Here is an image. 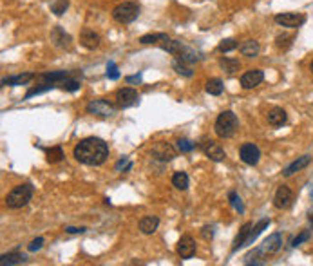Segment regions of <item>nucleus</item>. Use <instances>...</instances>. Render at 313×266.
Returning a JSON list of instances; mask_svg holds the SVG:
<instances>
[{
	"label": "nucleus",
	"mask_w": 313,
	"mask_h": 266,
	"mask_svg": "<svg viewBox=\"0 0 313 266\" xmlns=\"http://www.w3.org/2000/svg\"><path fill=\"white\" fill-rule=\"evenodd\" d=\"M74 160L78 163L89 166H98L103 165L109 158V145L100 138H85L80 143H76L73 150Z\"/></svg>",
	"instance_id": "nucleus-1"
},
{
	"label": "nucleus",
	"mask_w": 313,
	"mask_h": 266,
	"mask_svg": "<svg viewBox=\"0 0 313 266\" xmlns=\"http://www.w3.org/2000/svg\"><path fill=\"white\" fill-rule=\"evenodd\" d=\"M33 194H34V189L31 183H22L15 187V189L6 196V205L7 208H11V210H18V208H22L29 203V201L33 200Z\"/></svg>",
	"instance_id": "nucleus-2"
},
{
	"label": "nucleus",
	"mask_w": 313,
	"mask_h": 266,
	"mask_svg": "<svg viewBox=\"0 0 313 266\" xmlns=\"http://www.w3.org/2000/svg\"><path fill=\"white\" fill-rule=\"evenodd\" d=\"M239 129V120L232 111H223L216 120V125H214V131L219 138H232Z\"/></svg>",
	"instance_id": "nucleus-3"
},
{
	"label": "nucleus",
	"mask_w": 313,
	"mask_h": 266,
	"mask_svg": "<svg viewBox=\"0 0 313 266\" xmlns=\"http://www.w3.org/2000/svg\"><path fill=\"white\" fill-rule=\"evenodd\" d=\"M141 7L138 2H132V0H127V2H122L118 4L114 9H112V18L120 24H130L134 22L136 18L140 17Z\"/></svg>",
	"instance_id": "nucleus-4"
},
{
	"label": "nucleus",
	"mask_w": 313,
	"mask_h": 266,
	"mask_svg": "<svg viewBox=\"0 0 313 266\" xmlns=\"http://www.w3.org/2000/svg\"><path fill=\"white\" fill-rule=\"evenodd\" d=\"M116 111L118 105H114V103H111V101L107 100H93L87 105V112L98 118H111L116 114Z\"/></svg>",
	"instance_id": "nucleus-5"
},
{
	"label": "nucleus",
	"mask_w": 313,
	"mask_h": 266,
	"mask_svg": "<svg viewBox=\"0 0 313 266\" xmlns=\"http://www.w3.org/2000/svg\"><path fill=\"white\" fill-rule=\"evenodd\" d=\"M140 100L138 91L132 87H123L116 93V105L118 109H129V107L136 105Z\"/></svg>",
	"instance_id": "nucleus-6"
},
{
	"label": "nucleus",
	"mask_w": 313,
	"mask_h": 266,
	"mask_svg": "<svg viewBox=\"0 0 313 266\" xmlns=\"http://www.w3.org/2000/svg\"><path fill=\"white\" fill-rule=\"evenodd\" d=\"M239 158L243 163L253 166L257 165L259 160H261V150L255 143H243L239 149Z\"/></svg>",
	"instance_id": "nucleus-7"
},
{
	"label": "nucleus",
	"mask_w": 313,
	"mask_h": 266,
	"mask_svg": "<svg viewBox=\"0 0 313 266\" xmlns=\"http://www.w3.org/2000/svg\"><path fill=\"white\" fill-rule=\"evenodd\" d=\"M304 20H306V17L301 15V13H279V15H275V24L290 29H295L299 26H302Z\"/></svg>",
	"instance_id": "nucleus-8"
},
{
	"label": "nucleus",
	"mask_w": 313,
	"mask_h": 266,
	"mask_svg": "<svg viewBox=\"0 0 313 266\" xmlns=\"http://www.w3.org/2000/svg\"><path fill=\"white\" fill-rule=\"evenodd\" d=\"M291 203H293V192L290 190V187H286V185H281L277 192L274 196V205L275 208H279V210H286V208H290Z\"/></svg>",
	"instance_id": "nucleus-9"
},
{
	"label": "nucleus",
	"mask_w": 313,
	"mask_h": 266,
	"mask_svg": "<svg viewBox=\"0 0 313 266\" xmlns=\"http://www.w3.org/2000/svg\"><path fill=\"white\" fill-rule=\"evenodd\" d=\"M197 244L194 241L192 235H181V239L178 241V254L181 259H190L196 255Z\"/></svg>",
	"instance_id": "nucleus-10"
},
{
	"label": "nucleus",
	"mask_w": 313,
	"mask_h": 266,
	"mask_svg": "<svg viewBox=\"0 0 313 266\" xmlns=\"http://www.w3.org/2000/svg\"><path fill=\"white\" fill-rule=\"evenodd\" d=\"M201 150L212 161H223L224 158H226V154H224V149L218 143V141H214V139H203Z\"/></svg>",
	"instance_id": "nucleus-11"
},
{
	"label": "nucleus",
	"mask_w": 313,
	"mask_h": 266,
	"mask_svg": "<svg viewBox=\"0 0 313 266\" xmlns=\"http://www.w3.org/2000/svg\"><path fill=\"white\" fill-rule=\"evenodd\" d=\"M264 80V72L261 69H250L241 76V87L243 89H253L261 85Z\"/></svg>",
	"instance_id": "nucleus-12"
},
{
	"label": "nucleus",
	"mask_w": 313,
	"mask_h": 266,
	"mask_svg": "<svg viewBox=\"0 0 313 266\" xmlns=\"http://www.w3.org/2000/svg\"><path fill=\"white\" fill-rule=\"evenodd\" d=\"M281 246H282V235L279 232L268 235V239H264V243L261 244V250H263L264 255H272L275 252H279Z\"/></svg>",
	"instance_id": "nucleus-13"
},
{
	"label": "nucleus",
	"mask_w": 313,
	"mask_h": 266,
	"mask_svg": "<svg viewBox=\"0 0 313 266\" xmlns=\"http://www.w3.org/2000/svg\"><path fill=\"white\" fill-rule=\"evenodd\" d=\"M152 156L156 158V160H161V161H170L176 158V150H174L172 145L168 143H156L154 145V149H152Z\"/></svg>",
	"instance_id": "nucleus-14"
},
{
	"label": "nucleus",
	"mask_w": 313,
	"mask_h": 266,
	"mask_svg": "<svg viewBox=\"0 0 313 266\" xmlns=\"http://www.w3.org/2000/svg\"><path fill=\"white\" fill-rule=\"evenodd\" d=\"M80 44L84 45L85 49H96L100 45V34L94 33L93 29L85 28L80 34Z\"/></svg>",
	"instance_id": "nucleus-15"
},
{
	"label": "nucleus",
	"mask_w": 313,
	"mask_h": 266,
	"mask_svg": "<svg viewBox=\"0 0 313 266\" xmlns=\"http://www.w3.org/2000/svg\"><path fill=\"white\" fill-rule=\"evenodd\" d=\"M266 120L272 127H282L288 120V114H286L284 109H281V107H274V109H270L268 114H266Z\"/></svg>",
	"instance_id": "nucleus-16"
},
{
	"label": "nucleus",
	"mask_w": 313,
	"mask_h": 266,
	"mask_svg": "<svg viewBox=\"0 0 313 266\" xmlns=\"http://www.w3.org/2000/svg\"><path fill=\"white\" fill-rule=\"evenodd\" d=\"M51 40L55 42L56 47H62V49H69L71 47V36H69L60 26H56L53 29V33H51Z\"/></svg>",
	"instance_id": "nucleus-17"
},
{
	"label": "nucleus",
	"mask_w": 313,
	"mask_h": 266,
	"mask_svg": "<svg viewBox=\"0 0 313 266\" xmlns=\"http://www.w3.org/2000/svg\"><path fill=\"white\" fill-rule=\"evenodd\" d=\"M252 223H245L243 227H241L239 233L235 235L234 239V244H232V254H235L239 248H243V246H246V241H248V235H250V230H252Z\"/></svg>",
	"instance_id": "nucleus-18"
},
{
	"label": "nucleus",
	"mask_w": 313,
	"mask_h": 266,
	"mask_svg": "<svg viewBox=\"0 0 313 266\" xmlns=\"http://www.w3.org/2000/svg\"><path fill=\"white\" fill-rule=\"evenodd\" d=\"M310 163H312V156H302V158H297L293 163H290V165L286 166L284 170H282V174H284L286 177H290V176H293L295 172L306 168Z\"/></svg>",
	"instance_id": "nucleus-19"
},
{
	"label": "nucleus",
	"mask_w": 313,
	"mask_h": 266,
	"mask_svg": "<svg viewBox=\"0 0 313 266\" xmlns=\"http://www.w3.org/2000/svg\"><path fill=\"white\" fill-rule=\"evenodd\" d=\"M28 263V257L20 252H9V254H4L0 257V265L2 266H13V265H24Z\"/></svg>",
	"instance_id": "nucleus-20"
},
{
	"label": "nucleus",
	"mask_w": 313,
	"mask_h": 266,
	"mask_svg": "<svg viewBox=\"0 0 313 266\" xmlns=\"http://www.w3.org/2000/svg\"><path fill=\"white\" fill-rule=\"evenodd\" d=\"M159 227V219L156 216H145L143 219L140 221V230L141 233H145V235H151L154 233Z\"/></svg>",
	"instance_id": "nucleus-21"
},
{
	"label": "nucleus",
	"mask_w": 313,
	"mask_h": 266,
	"mask_svg": "<svg viewBox=\"0 0 313 266\" xmlns=\"http://www.w3.org/2000/svg\"><path fill=\"white\" fill-rule=\"evenodd\" d=\"M239 51L243 56L255 58V56L259 55V51H261V45H259V42H255V40H245V42L239 45Z\"/></svg>",
	"instance_id": "nucleus-22"
},
{
	"label": "nucleus",
	"mask_w": 313,
	"mask_h": 266,
	"mask_svg": "<svg viewBox=\"0 0 313 266\" xmlns=\"http://www.w3.org/2000/svg\"><path fill=\"white\" fill-rule=\"evenodd\" d=\"M34 78L33 72H24V74H17V76H9L2 80V85H26Z\"/></svg>",
	"instance_id": "nucleus-23"
},
{
	"label": "nucleus",
	"mask_w": 313,
	"mask_h": 266,
	"mask_svg": "<svg viewBox=\"0 0 313 266\" xmlns=\"http://www.w3.org/2000/svg\"><path fill=\"white\" fill-rule=\"evenodd\" d=\"M71 74H73V72H69V71H55V72H44V74H40V78H42L44 82L58 83V85H60V82H63V80L69 78Z\"/></svg>",
	"instance_id": "nucleus-24"
},
{
	"label": "nucleus",
	"mask_w": 313,
	"mask_h": 266,
	"mask_svg": "<svg viewBox=\"0 0 313 266\" xmlns=\"http://www.w3.org/2000/svg\"><path fill=\"white\" fill-rule=\"evenodd\" d=\"M176 58H178V60H181V62H185V64H196L197 60H199V58H201V56L197 55L196 51L194 49H190V47H185L183 45V49L179 51V55H176Z\"/></svg>",
	"instance_id": "nucleus-25"
},
{
	"label": "nucleus",
	"mask_w": 313,
	"mask_h": 266,
	"mask_svg": "<svg viewBox=\"0 0 313 266\" xmlns=\"http://www.w3.org/2000/svg\"><path fill=\"white\" fill-rule=\"evenodd\" d=\"M219 66H221L223 71L228 72V74H234V72H237L241 69V62L237 60V58H228V56H224V58L219 60Z\"/></svg>",
	"instance_id": "nucleus-26"
},
{
	"label": "nucleus",
	"mask_w": 313,
	"mask_h": 266,
	"mask_svg": "<svg viewBox=\"0 0 313 266\" xmlns=\"http://www.w3.org/2000/svg\"><path fill=\"white\" fill-rule=\"evenodd\" d=\"M268 225H270V219H266V217H264V219H261V221L255 225V227H252V230H250V235H248V241H246V246H248V244H253V241H255V239L261 235V232H263V230L268 227Z\"/></svg>",
	"instance_id": "nucleus-27"
},
{
	"label": "nucleus",
	"mask_w": 313,
	"mask_h": 266,
	"mask_svg": "<svg viewBox=\"0 0 313 266\" xmlns=\"http://www.w3.org/2000/svg\"><path fill=\"white\" fill-rule=\"evenodd\" d=\"M172 185L178 190H187L190 185V179L187 176V172H174L172 176Z\"/></svg>",
	"instance_id": "nucleus-28"
},
{
	"label": "nucleus",
	"mask_w": 313,
	"mask_h": 266,
	"mask_svg": "<svg viewBox=\"0 0 313 266\" xmlns=\"http://www.w3.org/2000/svg\"><path fill=\"white\" fill-rule=\"evenodd\" d=\"M168 36L165 33H151V34H143L140 38V44L143 45H151V44H161V42H167Z\"/></svg>",
	"instance_id": "nucleus-29"
},
{
	"label": "nucleus",
	"mask_w": 313,
	"mask_h": 266,
	"mask_svg": "<svg viewBox=\"0 0 313 266\" xmlns=\"http://www.w3.org/2000/svg\"><path fill=\"white\" fill-rule=\"evenodd\" d=\"M205 89H207V93L208 95H212V96H219L221 93H223V80H219V78H210L207 82V85H205Z\"/></svg>",
	"instance_id": "nucleus-30"
},
{
	"label": "nucleus",
	"mask_w": 313,
	"mask_h": 266,
	"mask_svg": "<svg viewBox=\"0 0 313 266\" xmlns=\"http://www.w3.org/2000/svg\"><path fill=\"white\" fill-rule=\"evenodd\" d=\"M172 67H174V71L178 72V74H181V76H187V78H190L192 74H194V69H192L190 64H185V62L178 60V58H174L172 62Z\"/></svg>",
	"instance_id": "nucleus-31"
},
{
	"label": "nucleus",
	"mask_w": 313,
	"mask_h": 266,
	"mask_svg": "<svg viewBox=\"0 0 313 266\" xmlns=\"http://www.w3.org/2000/svg\"><path fill=\"white\" fill-rule=\"evenodd\" d=\"M264 254L263 250H261V246L255 250H252V252H248V254L245 255V265H263Z\"/></svg>",
	"instance_id": "nucleus-32"
},
{
	"label": "nucleus",
	"mask_w": 313,
	"mask_h": 266,
	"mask_svg": "<svg viewBox=\"0 0 313 266\" xmlns=\"http://www.w3.org/2000/svg\"><path fill=\"white\" fill-rule=\"evenodd\" d=\"M60 87L63 89V91L74 93V91H78V89L82 87V82H80L78 78H76V74H71V76L65 78L63 82H60Z\"/></svg>",
	"instance_id": "nucleus-33"
},
{
	"label": "nucleus",
	"mask_w": 313,
	"mask_h": 266,
	"mask_svg": "<svg viewBox=\"0 0 313 266\" xmlns=\"http://www.w3.org/2000/svg\"><path fill=\"white\" fill-rule=\"evenodd\" d=\"M159 47H161L163 51H167V53H170V55H179V51L183 49V44L179 42V40H170L168 38L167 42H161L159 44Z\"/></svg>",
	"instance_id": "nucleus-34"
},
{
	"label": "nucleus",
	"mask_w": 313,
	"mask_h": 266,
	"mask_svg": "<svg viewBox=\"0 0 313 266\" xmlns=\"http://www.w3.org/2000/svg\"><path fill=\"white\" fill-rule=\"evenodd\" d=\"M45 156L49 163H60L63 160V150L62 147H51V149H45Z\"/></svg>",
	"instance_id": "nucleus-35"
},
{
	"label": "nucleus",
	"mask_w": 313,
	"mask_h": 266,
	"mask_svg": "<svg viewBox=\"0 0 313 266\" xmlns=\"http://www.w3.org/2000/svg\"><path fill=\"white\" fill-rule=\"evenodd\" d=\"M58 83H51V82H45L42 83V85H38V87H33V89H29L28 93H26V100H29L31 96L34 95H42V93H45V91H51V89H55Z\"/></svg>",
	"instance_id": "nucleus-36"
},
{
	"label": "nucleus",
	"mask_w": 313,
	"mask_h": 266,
	"mask_svg": "<svg viewBox=\"0 0 313 266\" xmlns=\"http://www.w3.org/2000/svg\"><path fill=\"white\" fill-rule=\"evenodd\" d=\"M291 42H293V34H279V36L275 38V45H277L279 49H282V51L290 49Z\"/></svg>",
	"instance_id": "nucleus-37"
},
{
	"label": "nucleus",
	"mask_w": 313,
	"mask_h": 266,
	"mask_svg": "<svg viewBox=\"0 0 313 266\" xmlns=\"http://www.w3.org/2000/svg\"><path fill=\"white\" fill-rule=\"evenodd\" d=\"M67 7H69V0H55V2L51 4V11L55 13L56 17H62Z\"/></svg>",
	"instance_id": "nucleus-38"
},
{
	"label": "nucleus",
	"mask_w": 313,
	"mask_h": 266,
	"mask_svg": "<svg viewBox=\"0 0 313 266\" xmlns=\"http://www.w3.org/2000/svg\"><path fill=\"white\" fill-rule=\"evenodd\" d=\"M237 47H239V42H237V40L226 38L218 45V51H221V53H228V51H234V49H237Z\"/></svg>",
	"instance_id": "nucleus-39"
},
{
	"label": "nucleus",
	"mask_w": 313,
	"mask_h": 266,
	"mask_svg": "<svg viewBox=\"0 0 313 266\" xmlns=\"http://www.w3.org/2000/svg\"><path fill=\"white\" fill-rule=\"evenodd\" d=\"M176 143H178L179 152H192V150L196 149V143H194V141H190V139H187V138L178 139Z\"/></svg>",
	"instance_id": "nucleus-40"
},
{
	"label": "nucleus",
	"mask_w": 313,
	"mask_h": 266,
	"mask_svg": "<svg viewBox=\"0 0 313 266\" xmlns=\"http://www.w3.org/2000/svg\"><path fill=\"white\" fill-rule=\"evenodd\" d=\"M228 200H230V205L234 206V208L239 212V214H243V212H245V206H243V200H241L239 196H237V192H230Z\"/></svg>",
	"instance_id": "nucleus-41"
},
{
	"label": "nucleus",
	"mask_w": 313,
	"mask_h": 266,
	"mask_svg": "<svg viewBox=\"0 0 313 266\" xmlns=\"http://www.w3.org/2000/svg\"><path fill=\"white\" fill-rule=\"evenodd\" d=\"M107 78H109V80H118V78H120V71H118L114 62H109V64H107Z\"/></svg>",
	"instance_id": "nucleus-42"
},
{
	"label": "nucleus",
	"mask_w": 313,
	"mask_h": 266,
	"mask_svg": "<svg viewBox=\"0 0 313 266\" xmlns=\"http://www.w3.org/2000/svg\"><path fill=\"white\" fill-rule=\"evenodd\" d=\"M310 237H312V232H310V230H304V232L299 233V235H297V237L291 241V246H299V244L306 243Z\"/></svg>",
	"instance_id": "nucleus-43"
},
{
	"label": "nucleus",
	"mask_w": 313,
	"mask_h": 266,
	"mask_svg": "<svg viewBox=\"0 0 313 266\" xmlns=\"http://www.w3.org/2000/svg\"><path fill=\"white\" fill-rule=\"evenodd\" d=\"M132 168V163L129 161V158H122V160L116 163V170L118 172H129Z\"/></svg>",
	"instance_id": "nucleus-44"
},
{
	"label": "nucleus",
	"mask_w": 313,
	"mask_h": 266,
	"mask_svg": "<svg viewBox=\"0 0 313 266\" xmlns=\"http://www.w3.org/2000/svg\"><path fill=\"white\" fill-rule=\"evenodd\" d=\"M42 246H44V237H36V239L31 241V244L28 246V250L29 252H38Z\"/></svg>",
	"instance_id": "nucleus-45"
},
{
	"label": "nucleus",
	"mask_w": 313,
	"mask_h": 266,
	"mask_svg": "<svg viewBox=\"0 0 313 266\" xmlns=\"http://www.w3.org/2000/svg\"><path fill=\"white\" fill-rule=\"evenodd\" d=\"M214 230H216V227H212V225H210V227H203V230H201V235H203V239H207V241H210V239L214 237Z\"/></svg>",
	"instance_id": "nucleus-46"
},
{
	"label": "nucleus",
	"mask_w": 313,
	"mask_h": 266,
	"mask_svg": "<svg viewBox=\"0 0 313 266\" xmlns=\"http://www.w3.org/2000/svg\"><path fill=\"white\" fill-rule=\"evenodd\" d=\"M85 230H87L85 227H80V228H76V227H67V228H65V232H67V233H84Z\"/></svg>",
	"instance_id": "nucleus-47"
},
{
	"label": "nucleus",
	"mask_w": 313,
	"mask_h": 266,
	"mask_svg": "<svg viewBox=\"0 0 313 266\" xmlns=\"http://www.w3.org/2000/svg\"><path fill=\"white\" fill-rule=\"evenodd\" d=\"M141 74H134V76H127V83H140Z\"/></svg>",
	"instance_id": "nucleus-48"
},
{
	"label": "nucleus",
	"mask_w": 313,
	"mask_h": 266,
	"mask_svg": "<svg viewBox=\"0 0 313 266\" xmlns=\"http://www.w3.org/2000/svg\"><path fill=\"white\" fill-rule=\"evenodd\" d=\"M310 223L313 225V214H310Z\"/></svg>",
	"instance_id": "nucleus-49"
},
{
	"label": "nucleus",
	"mask_w": 313,
	"mask_h": 266,
	"mask_svg": "<svg viewBox=\"0 0 313 266\" xmlns=\"http://www.w3.org/2000/svg\"><path fill=\"white\" fill-rule=\"evenodd\" d=\"M310 71H312V72H313V62H312V66H310Z\"/></svg>",
	"instance_id": "nucleus-50"
},
{
	"label": "nucleus",
	"mask_w": 313,
	"mask_h": 266,
	"mask_svg": "<svg viewBox=\"0 0 313 266\" xmlns=\"http://www.w3.org/2000/svg\"><path fill=\"white\" fill-rule=\"evenodd\" d=\"M312 200H313V192H312Z\"/></svg>",
	"instance_id": "nucleus-51"
}]
</instances>
